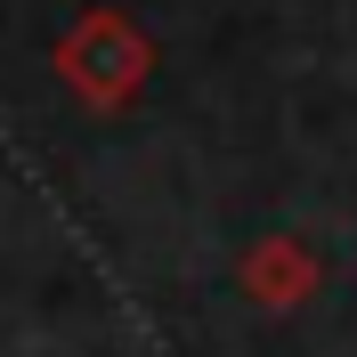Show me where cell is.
Here are the masks:
<instances>
[]
</instances>
